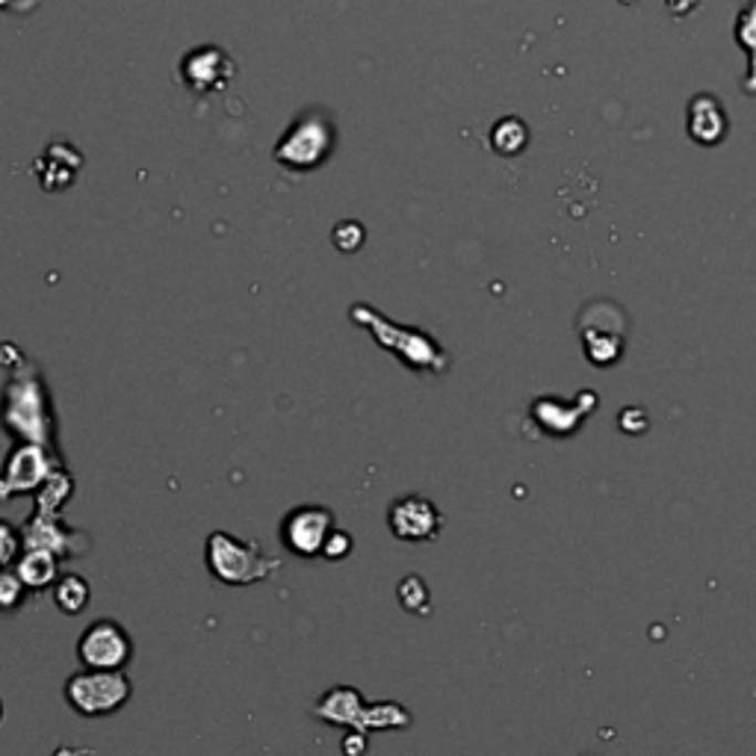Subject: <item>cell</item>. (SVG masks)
<instances>
[{
	"label": "cell",
	"instance_id": "6",
	"mask_svg": "<svg viewBox=\"0 0 756 756\" xmlns=\"http://www.w3.org/2000/svg\"><path fill=\"white\" fill-rule=\"evenodd\" d=\"M388 526L406 544H429L441 535L443 514L438 512L432 500L420 494H406L390 503Z\"/></svg>",
	"mask_w": 756,
	"mask_h": 756
},
{
	"label": "cell",
	"instance_id": "20",
	"mask_svg": "<svg viewBox=\"0 0 756 756\" xmlns=\"http://www.w3.org/2000/svg\"><path fill=\"white\" fill-rule=\"evenodd\" d=\"M15 549H19V538H15V532H12L7 523H0V567L10 565L12 556H15Z\"/></svg>",
	"mask_w": 756,
	"mask_h": 756
},
{
	"label": "cell",
	"instance_id": "7",
	"mask_svg": "<svg viewBox=\"0 0 756 756\" xmlns=\"http://www.w3.org/2000/svg\"><path fill=\"white\" fill-rule=\"evenodd\" d=\"M332 529L334 514L325 505H298L281 523V540L293 556L316 558Z\"/></svg>",
	"mask_w": 756,
	"mask_h": 756
},
{
	"label": "cell",
	"instance_id": "17",
	"mask_svg": "<svg viewBox=\"0 0 756 756\" xmlns=\"http://www.w3.org/2000/svg\"><path fill=\"white\" fill-rule=\"evenodd\" d=\"M21 595H24V582L19 579V574H10L0 567V609H15L21 603Z\"/></svg>",
	"mask_w": 756,
	"mask_h": 756
},
{
	"label": "cell",
	"instance_id": "1",
	"mask_svg": "<svg viewBox=\"0 0 756 756\" xmlns=\"http://www.w3.org/2000/svg\"><path fill=\"white\" fill-rule=\"evenodd\" d=\"M351 319L364 325L376 337L378 346L393 351L406 367L417 369V372H443L447 369V355H443L441 343H434L420 328H402L397 323H388L369 305L351 307Z\"/></svg>",
	"mask_w": 756,
	"mask_h": 756
},
{
	"label": "cell",
	"instance_id": "4",
	"mask_svg": "<svg viewBox=\"0 0 756 756\" xmlns=\"http://www.w3.org/2000/svg\"><path fill=\"white\" fill-rule=\"evenodd\" d=\"M316 715L328 721V724H343V727H351L355 733H364V736H367L369 729H402L411 724V715L399 703L364 706L360 694L346 689V685H337V689L325 694L323 701L316 703Z\"/></svg>",
	"mask_w": 756,
	"mask_h": 756
},
{
	"label": "cell",
	"instance_id": "10",
	"mask_svg": "<svg viewBox=\"0 0 756 756\" xmlns=\"http://www.w3.org/2000/svg\"><path fill=\"white\" fill-rule=\"evenodd\" d=\"M579 337H582V346H586L588 360L595 367H612L618 364L623 355V346H627V325L621 319H615V325H595L588 316H582V328H579Z\"/></svg>",
	"mask_w": 756,
	"mask_h": 756
},
{
	"label": "cell",
	"instance_id": "19",
	"mask_svg": "<svg viewBox=\"0 0 756 756\" xmlns=\"http://www.w3.org/2000/svg\"><path fill=\"white\" fill-rule=\"evenodd\" d=\"M618 423H621V432H630V434H641L648 432V414L641 411V408H627V411H621L618 414Z\"/></svg>",
	"mask_w": 756,
	"mask_h": 756
},
{
	"label": "cell",
	"instance_id": "5",
	"mask_svg": "<svg viewBox=\"0 0 756 756\" xmlns=\"http://www.w3.org/2000/svg\"><path fill=\"white\" fill-rule=\"evenodd\" d=\"M334 151V125L323 116H305L290 127L287 136L275 148V160L296 171L323 166Z\"/></svg>",
	"mask_w": 756,
	"mask_h": 756
},
{
	"label": "cell",
	"instance_id": "13",
	"mask_svg": "<svg viewBox=\"0 0 756 756\" xmlns=\"http://www.w3.org/2000/svg\"><path fill=\"white\" fill-rule=\"evenodd\" d=\"M90 582L77 574H65L54 586V603L63 615H81L90 606Z\"/></svg>",
	"mask_w": 756,
	"mask_h": 756
},
{
	"label": "cell",
	"instance_id": "15",
	"mask_svg": "<svg viewBox=\"0 0 756 756\" xmlns=\"http://www.w3.org/2000/svg\"><path fill=\"white\" fill-rule=\"evenodd\" d=\"M399 595V603H402V609L411 615H429L432 612V595H429V588H426V582L420 577H406L402 582H399L397 588Z\"/></svg>",
	"mask_w": 756,
	"mask_h": 756
},
{
	"label": "cell",
	"instance_id": "3",
	"mask_svg": "<svg viewBox=\"0 0 756 756\" xmlns=\"http://www.w3.org/2000/svg\"><path fill=\"white\" fill-rule=\"evenodd\" d=\"M130 694L134 689L122 668H86L65 680V701L86 718L113 715L130 701Z\"/></svg>",
	"mask_w": 756,
	"mask_h": 756
},
{
	"label": "cell",
	"instance_id": "18",
	"mask_svg": "<svg viewBox=\"0 0 756 756\" xmlns=\"http://www.w3.org/2000/svg\"><path fill=\"white\" fill-rule=\"evenodd\" d=\"M351 547H355V540H351L349 532H343V529H337V526H334V529L328 532V538H325L323 553H319V556L332 558V561H340V558L349 556Z\"/></svg>",
	"mask_w": 756,
	"mask_h": 756
},
{
	"label": "cell",
	"instance_id": "2",
	"mask_svg": "<svg viewBox=\"0 0 756 756\" xmlns=\"http://www.w3.org/2000/svg\"><path fill=\"white\" fill-rule=\"evenodd\" d=\"M208 567L225 586H254V582L272 577L281 561L266 556L254 540H240L228 532H213L208 538Z\"/></svg>",
	"mask_w": 756,
	"mask_h": 756
},
{
	"label": "cell",
	"instance_id": "9",
	"mask_svg": "<svg viewBox=\"0 0 756 756\" xmlns=\"http://www.w3.org/2000/svg\"><path fill=\"white\" fill-rule=\"evenodd\" d=\"M597 408L595 390H582L574 399H535L529 408V414L535 417L540 432L553 434V438H570L577 434L586 423V417Z\"/></svg>",
	"mask_w": 756,
	"mask_h": 756
},
{
	"label": "cell",
	"instance_id": "21",
	"mask_svg": "<svg viewBox=\"0 0 756 756\" xmlns=\"http://www.w3.org/2000/svg\"><path fill=\"white\" fill-rule=\"evenodd\" d=\"M0 718H3V703H0Z\"/></svg>",
	"mask_w": 756,
	"mask_h": 756
},
{
	"label": "cell",
	"instance_id": "14",
	"mask_svg": "<svg viewBox=\"0 0 756 756\" xmlns=\"http://www.w3.org/2000/svg\"><path fill=\"white\" fill-rule=\"evenodd\" d=\"M526 139H529L526 125L517 122V118H503V122L494 127V134H491V145H494V151L503 154V157H514V154H521L523 148H526Z\"/></svg>",
	"mask_w": 756,
	"mask_h": 756
},
{
	"label": "cell",
	"instance_id": "11",
	"mask_svg": "<svg viewBox=\"0 0 756 756\" xmlns=\"http://www.w3.org/2000/svg\"><path fill=\"white\" fill-rule=\"evenodd\" d=\"M689 134L701 145H718L727 134V118L724 109L712 98H697L689 113Z\"/></svg>",
	"mask_w": 756,
	"mask_h": 756
},
{
	"label": "cell",
	"instance_id": "8",
	"mask_svg": "<svg viewBox=\"0 0 756 756\" xmlns=\"http://www.w3.org/2000/svg\"><path fill=\"white\" fill-rule=\"evenodd\" d=\"M130 653H134V644H130L127 630L107 618L90 623L77 641V659L83 668H122Z\"/></svg>",
	"mask_w": 756,
	"mask_h": 756
},
{
	"label": "cell",
	"instance_id": "12",
	"mask_svg": "<svg viewBox=\"0 0 756 756\" xmlns=\"http://www.w3.org/2000/svg\"><path fill=\"white\" fill-rule=\"evenodd\" d=\"M19 579L24 582V588H45L54 582L56 577V558L48 553V549H39V547H30L28 556L21 558L19 561Z\"/></svg>",
	"mask_w": 756,
	"mask_h": 756
},
{
	"label": "cell",
	"instance_id": "16",
	"mask_svg": "<svg viewBox=\"0 0 756 756\" xmlns=\"http://www.w3.org/2000/svg\"><path fill=\"white\" fill-rule=\"evenodd\" d=\"M332 240L343 254H355V252H360V249H364V243H367V231H364V225H360V222H351L349 219V222H340V225H334Z\"/></svg>",
	"mask_w": 756,
	"mask_h": 756
}]
</instances>
